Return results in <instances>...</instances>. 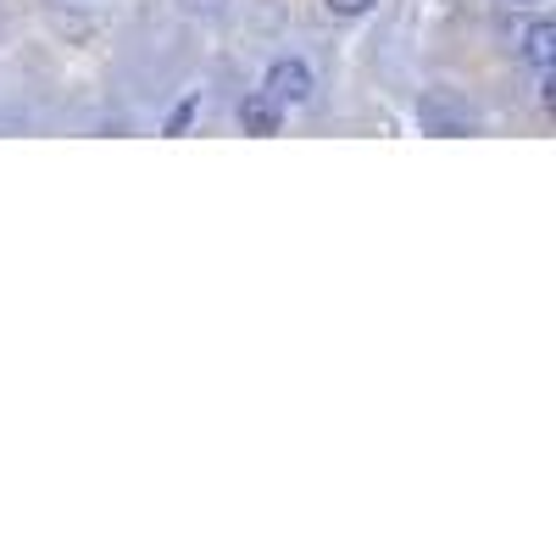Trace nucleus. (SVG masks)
<instances>
[{
  "instance_id": "obj_1",
  "label": "nucleus",
  "mask_w": 556,
  "mask_h": 556,
  "mask_svg": "<svg viewBox=\"0 0 556 556\" xmlns=\"http://www.w3.org/2000/svg\"><path fill=\"white\" fill-rule=\"evenodd\" d=\"M262 96H267V101H278V106H306V101H312V67H306V62H295V56L273 62V67H267V78H262Z\"/></svg>"
},
{
  "instance_id": "obj_2",
  "label": "nucleus",
  "mask_w": 556,
  "mask_h": 556,
  "mask_svg": "<svg viewBox=\"0 0 556 556\" xmlns=\"http://www.w3.org/2000/svg\"><path fill=\"white\" fill-rule=\"evenodd\" d=\"M278 123H285V106L267 101L262 89L240 101V128H245V134H278Z\"/></svg>"
},
{
  "instance_id": "obj_3",
  "label": "nucleus",
  "mask_w": 556,
  "mask_h": 556,
  "mask_svg": "<svg viewBox=\"0 0 556 556\" xmlns=\"http://www.w3.org/2000/svg\"><path fill=\"white\" fill-rule=\"evenodd\" d=\"M417 123L434 128V134H468L473 128V112H451L440 101H424V106H417Z\"/></svg>"
},
{
  "instance_id": "obj_4",
  "label": "nucleus",
  "mask_w": 556,
  "mask_h": 556,
  "mask_svg": "<svg viewBox=\"0 0 556 556\" xmlns=\"http://www.w3.org/2000/svg\"><path fill=\"white\" fill-rule=\"evenodd\" d=\"M551 56H556V28H551V23H534V28L523 34V62L545 73V67H551Z\"/></svg>"
},
{
  "instance_id": "obj_5",
  "label": "nucleus",
  "mask_w": 556,
  "mask_h": 556,
  "mask_svg": "<svg viewBox=\"0 0 556 556\" xmlns=\"http://www.w3.org/2000/svg\"><path fill=\"white\" fill-rule=\"evenodd\" d=\"M323 7H329L334 17H367V12H374V0H323Z\"/></svg>"
},
{
  "instance_id": "obj_6",
  "label": "nucleus",
  "mask_w": 556,
  "mask_h": 556,
  "mask_svg": "<svg viewBox=\"0 0 556 556\" xmlns=\"http://www.w3.org/2000/svg\"><path fill=\"white\" fill-rule=\"evenodd\" d=\"M190 123H195V101H184V106H178V112L167 117V134H184Z\"/></svg>"
},
{
  "instance_id": "obj_7",
  "label": "nucleus",
  "mask_w": 556,
  "mask_h": 556,
  "mask_svg": "<svg viewBox=\"0 0 556 556\" xmlns=\"http://www.w3.org/2000/svg\"><path fill=\"white\" fill-rule=\"evenodd\" d=\"M190 12H223V0H184Z\"/></svg>"
},
{
  "instance_id": "obj_8",
  "label": "nucleus",
  "mask_w": 556,
  "mask_h": 556,
  "mask_svg": "<svg viewBox=\"0 0 556 556\" xmlns=\"http://www.w3.org/2000/svg\"><path fill=\"white\" fill-rule=\"evenodd\" d=\"M518 7H540V0H518Z\"/></svg>"
}]
</instances>
